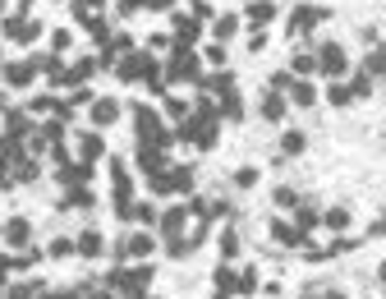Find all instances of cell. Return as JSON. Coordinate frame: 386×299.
<instances>
[{"instance_id":"1","label":"cell","mask_w":386,"mask_h":299,"mask_svg":"<svg viewBox=\"0 0 386 299\" xmlns=\"http://www.w3.org/2000/svg\"><path fill=\"white\" fill-rule=\"evenodd\" d=\"M161 65H157V55L152 51H129V55H120L115 60V74H120V83H138V79H152Z\"/></svg>"},{"instance_id":"2","label":"cell","mask_w":386,"mask_h":299,"mask_svg":"<svg viewBox=\"0 0 386 299\" xmlns=\"http://www.w3.org/2000/svg\"><path fill=\"white\" fill-rule=\"evenodd\" d=\"M189 189H193V170L189 166H166V170H157V175H152V194H157V198L189 194Z\"/></svg>"},{"instance_id":"3","label":"cell","mask_w":386,"mask_h":299,"mask_svg":"<svg viewBox=\"0 0 386 299\" xmlns=\"http://www.w3.org/2000/svg\"><path fill=\"white\" fill-rule=\"evenodd\" d=\"M345 70H350V55H345L341 42H322L317 46V74H322V79H341Z\"/></svg>"},{"instance_id":"4","label":"cell","mask_w":386,"mask_h":299,"mask_svg":"<svg viewBox=\"0 0 386 299\" xmlns=\"http://www.w3.org/2000/svg\"><path fill=\"white\" fill-rule=\"evenodd\" d=\"M152 244H157V239L143 235V230H124V239L115 244V258H120V263H143V258H152Z\"/></svg>"},{"instance_id":"5","label":"cell","mask_w":386,"mask_h":299,"mask_svg":"<svg viewBox=\"0 0 386 299\" xmlns=\"http://www.w3.org/2000/svg\"><path fill=\"white\" fill-rule=\"evenodd\" d=\"M37 70H42V60H5L0 65V83L5 88H28L37 79Z\"/></svg>"},{"instance_id":"6","label":"cell","mask_w":386,"mask_h":299,"mask_svg":"<svg viewBox=\"0 0 386 299\" xmlns=\"http://www.w3.org/2000/svg\"><path fill=\"white\" fill-rule=\"evenodd\" d=\"M322 18H326V9H317V5H299L294 14H290V28H285V33H290V37H308L317 23H322Z\"/></svg>"},{"instance_id":"7","label":"cell","mask_w":386,"mask_h":299,"mask_svg":"<svg viewBox=\"0 0 386 299\" xmlns=\"http://www.w3.org/2000/svg\"><path fill=\"white\" fill-rule=\"evenodd\" d=\"M133 129H138V138L143 143H152V138H161V115L152 111V106H133Z\"/></svg>"},{"instance_id":"8","label":"cell","mask_w":386,"mask_h":299,"mask_svg":"<svg viewBox=\"0 0 386 299\" xmlns=\"http://www.w3.org/2000/svg\"><path fill=\"white\" fill-rule=\"evenodd\" d=\"M37 18H28V14H18V18H5V37L9 42H18V46H28V42H37Z\"/></svg>"},{"instance_id":"9","label":"cell","mask_w":386,"mask_h":299,"mask_svg":"<svg viewBox=\"0 0 386 299\" xmlns=\"http://www.w3.org/2000/svg\"><path fill=\"white\" fill-rule=\"evenodd\" d=\"M106 157V138L101 134H92V129H83L79 134V161L83 166H92V161H101Z\"/></svg>"},{"instance_id":"10","label":"cell","mask_w":386,"mask_h":299,"mask_svg":"<svg viewBox=\"0 0 386 299\" xmlns=\"http://www.w3.org/2000/svg\"><path fill=\"white\" fill-rule=\"evenodd\" d=\"M258 111H263V120H267V124H281L285 115H290V102L281 97V92L267 88V97H263V106H258Z\"/></svg>"},{"instance_id":"11","label":"cell","mask_w":386,"mask_h":299,"mask_svg":"<svg viewBox=\"0 0 386 299\" xmlns=\"http://www.w3.org/2000/svg\"><path fill=\"white\" fill-rule=\"evenodd\" d=\"M184 221H189V207H166L157 217V230L170 239V235H180V230H184Z\"/></svg>"},{"instance_id":"12","label":"cell","mask_w":386,"mask_h":299,"mask_svg":"<svg viewBox=\"0 0 386 299\" xmlns=\"http://www.w3.org/2000/svg\"><path fill=\"white\" fill-rule=\"evenodd\" d=\"M115 120H120V102H115V97H96L92 102V124L106 129V124H115Z\"/></svg>"},{"instance_id":"13","label":"cell","mask_w":386,"mask_h":299,"mask_svg":"<svg viewBox=\"0 0 386 299\" xmlns=\"http://www.w3.org/2000/svg\"><path fill=\"white\" fill-rule=\"evenodd\" d=\"M5 239H9L14 249H28V239H33V221H23V217L5 221Z\"/></svg>"},{"instance_id":"14","label":"cell","mask_w":386,"mask_h":299,"mask_svg":"<svg viewBox=\"0 0 386 299\" xmlns=\"http://www.w3.org/2000/svg\"><path fill=\"white\" fill-rule=\"evenodd\" d=\"M272 239H276V244L299 249V244H304V230H299L294 221H272Z\"/></svg>"},{"instance_id":"15","label":"cell","mask_w":386,"mask_h":299,"mask_svg":"<svg viewBox=\"0 0 386 299\" xmlns=\"http://www.w3.org/2000/svg\"><path fill=\"white\" fill-rule=\"evenodd\" d=\"M74 244H79V258H101V254H106V239L96 235V230H83Z\"/></svg>"},{"instance_id":"16","label":"cell","mask_w":386,"mask_h":299,"mask_svg":"<svg viewBox=\"0 0 386 299\" xmlns=\"http://www.w3.org/2000/svg\"><path fill=\"white\" fill-rule=\"evenodd\" d=\"M244 14H248V23H253V28H263V23H272V18H276V0H253Z\"/></svg>"},{"instance_id":"17","label":"cell","mask_w":386,"mask_h":299,"mask_svg":"<svg viewBox=\"0 0 386 299\" xmlns=\"http://www.w3.org/2000/svg\"><path fill=\"white\" fill-rule=\"evenodd\" d=\"M363 74H368V79H386V46H373V51H368Z\"/></svg>"},{"instance_id":"18","label":"cell","mask_w":386,"mask_h":299,"mask_svg":"<svg viewBox=\"0 0 386 299\" xmlns=\"http://www.w3.org/2000/svg\"><path fill=\"white\" fill-rule=\"evenodd\" d=\"M235 33H239V18H235V14H226V18H216V23H211V37H216L221 46L235 42Z\"/></svg>"},{"instance_id":"19","label":"cell","mask_w":386,"mask_h":299,"mask_svg":"<svg viewBox=\"0 0 386 299\" xmlns=\"http://www.w3.org/2000/svg\"><path fill=\"white\" fill-rule=\"evenodd\" d=\"M350 207H331V212H326V217H322V226L326 230H336V235H345V230H350Z\"/></svg>"},{"instance_id":"20","label":"cell","mask_w":386,"mask_h":299,"mask_svg":"<svg viewBox=\"0 0 386 299\" xmlns=\"http://www.w3.org/2000/svg\"><path fill=\"white\" fill-rule=\"evenodd\" d=\"M304 148H308V138H304L299 129H285V134H281V157H299Z\"/></svg>"},{"instance_id":"21","label":"cell","mask_w":386,"mask_h":299,"mask_svg":"<svg viewBox=\"0 0 386 299\" xmlns=\"http://www.w3.org/2000/svg\"><path fill=\"white\" fill-rule=\"evenodd\" d=\"M290 70H294V79H308V74H317V51H299Z\"/></svg>"},{"instance_id":"22","label":"cell","mask_w":386,"mask_h":299,"mask_svg":"<svg viewBox=\"0 0 386 299\" xmlns=\"http://www.w3.org/2000/svg\"><path fill=\"white\" fill-rule=\"evenodd\" d=\"M290 102H294V106H313V102H317V88H313L308 79H299L294 88H290Z\"/></svg>"},{"instance_id":"23","label":"cell","mask_w":386,"mask_h":299,"mask_svg":"<svg viewBox=\"0 0 386 299\" xmlns=\"http://www.w3.org/2000/svg\"><path fill=\"white\" fill-rule=\"evenodd\" d=\"M202 88H211L216 97H226V92H235V79H230V70H216L207 83H202Z\"/></svg>"},{"instance_id":"24","label":"cell","mask_w":386,"mask_h":299,"mask_svg":"<svg viewBox=\"0 0 386 299\" xmlns=\"http://www.w3.org/2000/svg\"><path fill=\"white\" fill-rule=\"evenodd\" d=\"M221 115H226V120H244V97H239V92H226V97H221Z\"/></svg>"},{"instance_id":"25","label":"cell","mask_w":386,"mask_h":299,"mask_svg":"<svg viewBox=\"0 0 386 299\" xmlns=\"http://www.w3.org/2000/svg\"><path fill=\"white\" fill-rule=\"evenodd\" d=\"M326 102H331V106H350V102H354V88L336 79V83H331V92H326Z\"/></svg>"},{"instance_id":"26","label":"cell","mask_w":386,"mask_h":299,"mask_svg":"<svg viewBox=\"0 0 386 299\" xmlns=\"http://www.w3.org/2000/svg\"><path fill=\"white\" fill-rule=\"evenodd\" d=\"M70 254H79L74 239H51V244H46V258H70Z\"/></svg>"},{"instance_id":"27","label":"cell","mask_w":386,"mask_h":299,"mask_svg":"<svg viewBox=\"0 0 386 299\" xmlns=\"http://www.w3.org/2000/svg\"><path fill=\"white\" fill-rule=\"evenodd\" d=\"M272 202H276V207H299V194L290 185H276L272 189Z\"/></svg>"},{"instance_id":"28","label":"cell","mask_w":386,"mask_h":299,"mask_svg":"<svg viewBox=\"0 0 386 299\" xmlns=\"http://www.w3.org/2000/svg\"><path fill=\"white\" fill-rule=\"evenodd\" d=\"M235 254H239V235H235V230H226V235H221V258L235 263Z\"/></svg>"},{"instance_id":"29","label":"cell","mask_w":386,"mask_h":299,"mask_svg":"<svg viewBox=\"0 0 386 299\" xmlns=\"http://www.w3.org/2000/svg\"><path fill=\"white\" fill-rule=\"evenodd\" d=\"M70 202H74V207H92L96 194H92V189H83V185H70Z\"/></svg>"},{"instance_id":"30","label":"cell","mask_w":386,"mask_h":299,"mask_svg":"<svg viewBox=\"0 0 386 299\" xmlns=\"http://www.w3.org/2000/svg\"><path fill=\"white\" fill-rule=\"evenodd\" d=\"M294 226H299V230H304V235H308V230H313V226H322V217H317V212H313V207H299V217H294Z\"/></svg>"},{"instance_id":"31","label":"cell","mask_w":386,"mask_h":299,"mask_svg":"<svg viewBox=\"0 0 386 299\" xmlns=\"http://www.w3.org/2000/svg\"><path fill=\"white\" fill-rule=\"evenodd\" d=\"M267 88H272V92H281V97H285V92L294 88V70H290V74H285V70H281V74H272V83H267Z\"/></svg>"},{"instance_id":"32","label":"cell","mask_w":386,"mask_h":299,"mask_svg":"<svg viewBox=\"0 0 386 299\" xmlns=\"http://www.w3.org/2000/svg\"><path fill=\"white\" fill-rule=\"evenodd\" d=\"M235 185H239V189H253V185H258V166H239V170H235Z\"/></svg>"},{"instance_id":"33","label":"cell","mask_w":386,"mask_h":299,"mask_svg":"<svg viewBox=\"0 0 386 299\" xmlns=\"http://www.w3.org/2000/svg\"><path fill=\"white\" fill-rule=\"evenodd\" d=\"M133 217H138V221H148V226H157V217H161V212L152 207V202H133Z\"/></svg>"},{"instance_id":"34","label":"cell","mask_w":386,"mask_h":299,"mask_svg":"<svg viewBox=\"0 0 386 299\" xmlns=\"http://www.w3.org/2000/svg\"><path fill=\"white\" fill-rule=\"evenodd\" d=\"M83 23H88L92 42H106V37H111V28H106V18H83Z\"/></svg>"},{"instance_id":"35","label":"cell","mask_w":386,"mask_h":299,"mask_svg":"<svg viewBox=\"0 0 386 299\" xmlns=\"http://www.w3.org/2000/svg\"><path fill=\"white\" fill-rule=\"evenodd\" d=\"M70 42H74L70 28H55V33H51V46H55V51H70Z\"/></svg>"},{"instance_id":"36","label":"cell","mask_w":386,"mask_h":299,"mask_svg":"<svg viewBox=\"0 0 386 299\" xmlns=\"http://www.w3.org/2000/svg\"><path fill=\"white\" fill-rule=\"evenodd\" d=\"M350 88H354V97H368V92H373V79H368V74H354V83H350Z\"/></svg>"},{"instance_id":"37","label":"cell","mask_w":386,"mask_h":299,"mask_svg":"<svg viewBox=\"0 0 386 299\" xmlns=\"http://www.w3.org/2000/svg\"><path fill=\"white\" fill-rule=\"evenodd\" d=\"M166 115H175V120H189V106L180 97H166Z\"/></svg>"},{"instance_id":"38","label":"cell","mask_w":386,"mask_h":299,"mask_svg":"<svg viewBox=\"0 0 386 299\" xmlns=\"http://www.w3.org/2000/svg\"><path fill=\"white\" fill-rule=\"evenodd\" d=\"M267 46V28H253V33H248V51H263Z\"/></svg>"},{"instance_id":"39","label":"cell","mask_w":386,"mask_h":299,"mask_svg":"<svg viewBox=\"0 0 386 299\" xmlns=\"http://www.w3.org/2000/svg\"><path fill=\"white\" fill-rule=\"evenodd\" d=\"M202 60H207V65H221V60H226V51H221V42H211L207 51H202Z\"/></svg>"},{"instance_id":"40","label":"cell","mask_w":386,"mask_h":299,"mask_svg":"<svg viewBox=\"0 0 386 299\" xmlns=\"http://www.w3.org/2000/svg\"><path fill=\"white\" fill-rule=\"evenodd\" d=\"M138 9H148V0H120V14H124V18L138 14Z\"/></svg>"},{"instance_id":"41","label":"cell","mask_w":386,"mask_h":299,"mask_svg":"<svg viewBox=\"0 0 386 299\" xmlns=\"http://www.w3.org/2000/svg\"><path fill=\"white\" fill-rule=\"evenodd\" d=\"M239 290H244V295H248V290H258V272H253V267H248V272L239 276Z\"/></svg>"},{"instance_id":"42","label":"cell","mask_w":386,"mask_h":299,"mask_svg":"<svg viewBox=\"0 0 386 299\" xmlns=\"http://www.w3.org/2000/svg\"><path fill=\"white\" fill-rule=\"evenodd\" d=\"M193 18H211V5H207V0H193Z\"/></svg>"},{"instance_id":"43","label":"cell","mask_w":386,"mask_h":299,"mask_svg":"<svg viewBox=\"0 0 386 299\" xmlns=\"http://www.w3.org/2000/svg\"><path fill=\"white\" fill-rule=\"evenodd\" d=\"M170 5H175V0H148V9H152V14H166Z\"/></svg>"},{"instance_id":"44","label":"cell","mask_w":386,"mask_h":299,"mask_svg":"<svg viewBox=\"0 0 386 299\" xmlns=\"http://www.w3.org/2000/svg\"><path fill=\"white\" fill-rule=\"evenodd\" d=\"M322 299H350V295H345V290H326Z\"/></svg>"},{"instance_id":"45","label":"cell","mask_w":386,"mask_h":299,"mask_svg":"<svg viewBox=\"0 0 386 299\" xmlns=\"http://www.w3.org/2000/svg\"><path fill=\"white\" fill-rule=\"evenodd\" d=\"M88 299H115V295H111V290H92Z\"/></svg>"},{"instance_id":"46","label":"cell","mask_w":386,"mask_h":299,"mask_svg":"<svg viewBox=\"0 0 386 299\" xmlns=\"http://www.w3.org/2000/svg\"><path fill=\"white\" fill-rule=\"evenodd\" d=\"M124 299H148V295H138V290H124Z\"/></svg>"},{"instance_id":"47","label":"cell","mask_w":386,"mask_h":299,"mask_svg":"<svg viewBox=\"0 0 386 299\" xmlns=\"http://www.w3.org/2000/svg\"><path fill=\"white\" fill-rule=\"evenodd\" d=\"M377 281H382V286H386V263H382V267H377Z\"/></svg>"},{"instance_id":"48","label":"cell","mask_w":386,"mask_h":299,"mask_svg":"<svg viewBox=\"0 0 386 299\" xmlns=\"http://www.w3.org/2000/svg\"><path fill=\"white\" fill-rule=\"evenodd\" d=\"M0 189H5V166H0Z\"/></svg>"},{"instance_id":"49","label":"cell","mask_w":386,"mask_h":299,"mask_svg":"<svg viewBox=\"0 0 386 299\" xmlns=\"http://www.w3.org/2000/svg\"><path fill=\"white\" fill-rule=\"evenodd\" d=\"M0 235H5V221H0Z\"/></svg>"},{"instance_id":"50","label":"cell","mask_w":386,"mask_h":299,"mask_svg":"<svg viewBox=\"0 0 386 299\" xmlns=\"http://www.w3.org/2000/svg\"><path fill=\"white\" fill-rule=\"evenodd\" d=\"M0 9H5V0H0Z\"/></svg>"}]
</instances>
